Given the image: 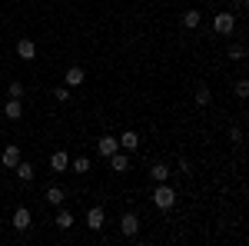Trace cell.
Segmentation results:
<instances>
[{
  "instance_id": "8",
  "label": "cell",
  "mask_w": 249,
  "mask_h": 246,
  "mask_svg": "<svg viewBox=\"0 0 249 246\" xmlns=\"http://www.w3.org/2000/svg\"><path fill=\"white\" fill-rule=\"evenodd\" d=\"M103 223H107L103 207H90V209H87V227L93 229V233H100V229H103Z\"/></svg>"
},
{
  "instance_id": "17",
  "label": "cell",
  "mask_w": 249,
  "mask_h": 246,
  "mask_svg": "<svg viewBox=\"0 0 249 246\" xmlns=\"http://www.w3.org/2000/svg\"><path fill=\"white\" fill-rule=\"evenodd\" d=\"M73 223H77V220H73V213H70V209H60L57 220H53V227H57V229H73Z\"/></svg>"
},
{
  "instance_id": "26",
  "label": "cell",
  "mask_w": 249,
  "mask_h": 246,
  "mask_svg": "<svg viewBox=\"0 0 249 246\" xmlns=\"http://www.w3.org/2000/svg\"><path fill=\"white\" fill-rule=\"evenodd\" d=\"M246 3H249V0H236V7H239V10H246Z\"/></svg>"
},
{
  "instance_id": "1",
  "label": "cell",
  "mask_w": 249,
  "mask_h": 246,
  "mask_svg": "<svg viewBox=\"0 0 249 246\" xmlns=\"http://www.w3.org/2000/svg\"><path fill=\"white\" fill-rule=\"evenodd\" d=\"M150 196H153V207H156V209H163V213L176 207V189L170 187V180H166V183H156Z\"/></svg>"
},
{
  "instance_id": "16",
  "label": "cell",
  "mask_w": 249,
  "mask_h": 246,
  "mask_svg": "<svg viewBox=\"0 0 249 246\" xmlns=\"http://www.w3.org/2000/svg\"><path fill=\"white\" fill-rule=\"evenodd\" d=\"M3 116H7V120H20V116H23V107H20V100H14V96H10V100L3 103Z\"/></svg>"
},
{
  "instance_id": "23",
  "label": "cell",
  "mask_w": 249,
  "mask_h": 246,
  "mask_svg": "<svg viewBox=\"0 0 249 246\" xmlns=\"http://www.w3.org/2000/svg\"><path fill=\"white\" fill-rule=\"evenodd\" d=\"M53 100H57V103H67V100H70V87H67V83H63V87H53Z\"/></svg>"
},
{
  "instance_id": "12",
  "label": "cell",
  "mask_w": 249,
  "mask_h": 246,
  "mask_svg": "<svg viewBox=\"0 0 249 246\" xmlns=\"http://www.w3.org/2000/svg\"><path fill=\"white\" fill-rule=\"evenodd\" d=\"M50 170L53 173H70V153L57 150L53 156H50Z\"/></svg>"
},
{
  "instance_id": "24",
  "label": "cell",
  "mask_w": 249,
  "mask_h": 246,
  "mask_svg": "<svg viewBox=\"0 0 249 246\" xmlns=\"http://www.w3.org/2000/svg\"><path fill=\"white\" fill-rule=\"evenodd\" d=\"M7 94L14 96V100H20V96H23V83H20V80H14V83L7 87Z\"/></svg>"
},
{
  "instance_id": "22",
  "label": "cell",
  "mask_w": 249,
  "mask_h": 246,
  "mask_svg": "<svg viewBox=\"0 0 249 246\" xmlns=\"http://www.w3.org/2000/svg\"><path fill=\"white\" fill-rule=\"evenodd\" d=\"M232 94L239 96V100H246V96H249V80H236V87H232Z\"/></svg>"
},
{
  "instance_id": "18",
  "label": "cell",
  "mask_w": 249,
  "mask_h": 246,
  "mask_svg": "<svg viewBox=\"0 0 249 246\" xmlns=\"http://www.w3.org/2000/svg\"><path fill=\"white\" fill-rule=\"evenodd\" d=\"M199 23H203V14L199 10H183V27L186 30H196Z\"/></svg>"
},
{
  "instance_id": "15",
  "label": "cell",
  "mask_w": 249,
  "mask_h": 246,
  "mask_svg": "<svg viewBox=\"0 0 249 246\" xmlns=\"http://www.w3.org/2000/svg\"><path fill=\"white\" fill-rule=\"evenodd\" d=\"M170 167H166V163H153V167H150V180H153V183H166V180H170Z\"/></svg>"
},
{
  "instance_id": "20",
  "label": "cell",
  "mask_w": 249,
  "mask_h": 246,
  "mask_svg": "<svg viewBox=\"0 0 249 246\" xmlns=\"http://www.w3.org/2000/svg\"><path fill=\"white\" fill-rule=\"evenodd\" d=\"M193 100H196V107H210V103H213L210 87H196V94H193Z\"/></svg>"
},
{
  "instance_id": "9",
  "label": "cell",
  "mask_w": 249,
  "mask_h": 246,
  "mask_svg": "<svg viewBox=\"0 0 249 246\" xmlns=\"http://www.w3.org/2000/svg\"><path fill=\"white\" fill-rule=\"evenodd\" d=\"M120 150V143H116V136H110V133H103L100 140H96V153L100 156H110V153Z\"/></svg>"
},
{
  "instance_id": "2",
  "label": "cell",
  "mask_w": 249,
  "mask_h": 246,
  "mask_svg": "<svg viewBox=\"0 0 249 246\" xmlns=\"http://www.w3.org/2000/svg\"><path fill=\"white\" fill-rule=\"evenodd\" d=\"M213 34H216V37H232V34H236V14H232V10H219V14L213 17Z\"/></svg>"
},
{
  "instance_id": "14",
  "label": "cell",
  "mask_w": 249,
  "mask_h": 246,
  "mask_svg": "<svg viewBox=\"0 0 249 246\" xmlns=\"http://www.w3.org/2000/svg\"><path fill=\"white\" fill-rule=\"evenodd\" d=\"M116 143H120V150H126V153H133L136 147H140V136H136L133 130H126L123 136H116Z\"/></svg>"
},
{
  "instance_id": "4",
  "label": "cell",
  "mask_w": 249,
  "mask_h": 246,
  "mask_svg": "<svg viewBox=\"0 0 249 246\" xmlns=\"http://www.w3.org/2000/svg\"><path fill=\"white\" fill-rule=\"evenodd\" d=\"M20 160H23L20 147H17V143H7V147H3V153H0V163H3L7 170H14V167H17Z\"/></svg>"
},
{
  "instance_id": "21",
  "label": "cell",
  "mask_w": 249,
  "mask_h": 246,
  "mask_svg": "<svg viewBox=\"0 0 249 246\" xmlns=\"http://www.w3.org/2000/svg\"><path fill=\"white\" fill-rule=\"evenodd\" d=\"M230 60H246V43H230Z\"/></svg>"
},
{
  "instance_id": "13",
  "label": "cell",
  "mask_w": 249,
  "mask_h": 246,
  "mask_svg": "<svg viewBox=\"0 0 249 246\" xmlns=\"http://www.w3.org/2000/svg\"><path fill=\"white\" fill-rule=\"evenodd\" d=\"M14 173H17L20 183H30V180L37 176V167H34V163H27V160H20L17 167H14Z\"/></svg>"
},
{
  "instance_id": "5",
  "label": "cell",
  "mask_w": 249,
  "mask_h": 246,
  "mask_svg": "<svg viewBox=\"0 0 249 246\" xmlns=\"http://www.w3.org/2000/svg\"><path fill=\"white\" fill-rule=\"evenodd\" d=\"M83 80H87V70H83L80 63H70V67H67V74H63V83L73 90V87H80V83H83Z\"/></svg>"
},
{
  "instance_id": "19",
  "label": "cell",
  "mask_w": 249,
  "mask_h": 246,
  "mask_svg": "<svg viewBox=\"0 0 249 246\" xmlns=\"http://www.w3.org/2000/svg\"><path fill=\"white\" fill-rule=\"evenodd\" d=\"M70 170L77 173V176H83V173H90V170H93V163H90V156H77V160L70 163Z\"/></svg>"
},
{
  "instance_id": "25",
  "label": "cell",
  "mask_w": 249,
  "mask_h": 246,
  "mask_svg": "<svg viewBox=\"0 0 249 246\" xmlns=\"http://www.w3.org/2000/svg\"><path fill=\"white\" fill-rule=\"evenodd\" d=\"M230 143H236V147L243 143V130L239 127H230Z\"/></svg>"
},
{
  "instance_id": "7",
  "label": "cell",
  "mask_w": 249,
  "mask_h": 246,
  "mask_svg": "<svg viewBox=\"0 0 249 246\" xmlns=\"http://www.w3.org/2000/svg\"><path fill=\"white\" fill-rule=\"evenodd\" d=\"M30 223H34V216H30V209H27V207L14 209V229H17V233H27Z\"/></svg>"
},
{
  "instance_id": "10",
  "label": "cell",
  "mask_w": 249,
  "mask_h": 246,
  "mask_svg": "<svg viewBox=\"0 0 249 246\" xmlns=\"http://www.w3.org/2000/svg\"><path fill=\"white\" fill-rule=\"evenodd\" d=\"M43 200H47L50 207H63V203H67V189L63 187H47L43 189Z\"/></svg>"
},
{
  "instance_id": "11",
  "label": "cell",
  "mask_w": 249,
  "mask_h": 246,
  "mask_svg": "<svg viewBox=\"0 0 249 246\" xmlns=\"http://www.w3.org/2000/svg\"><path fill=\"white\" fill-rule=\"evenodd\" d=\"M17 57L20 60H34L37 57V43H34L30 37H20L17 40Z\"/></svg>"
},
{
  "instance_id": "3",
  "label": "cell",
  "mask_w": 249,
  "mask_h": 246,
  "mask_svg": "<svg viewBox=\"0 0 249 246\" xmlns=\"http://www.w3.org/2000/svg\"><path fill=\"white\" fill-rule=\"evenodd\" d=\"M120 233H123L126 240H133L136 233H140V216H136V213H123V216H120Z\"/></svg>"
},
{
  "instance_id": "6",
  "label": "cell",
  "mask_w": 249,
  "mask_h": 246,
  "mask_svg": "<svg viewBox=\"0 0 249 246\" xmlns=\"http://www.w3.org/2000/svg\"><path fill=\"white\" fill-rule=\"evenodd\" d=\"M107 163H110V170L113 173H126L130 170V156H126V150H116L107 156Z\"/></svg>"
}]
</instances>
